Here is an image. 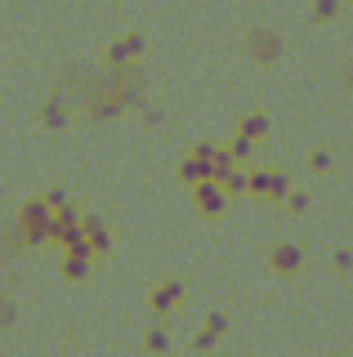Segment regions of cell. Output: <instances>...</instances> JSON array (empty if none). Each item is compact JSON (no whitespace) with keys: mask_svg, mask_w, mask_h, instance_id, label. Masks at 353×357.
Here are the masks:
<instances>
[{"mask_svg":"<svg viewBox=\"0 0 353 357\" xmlns=\"http://www.w3.org/2000/svg\"><path fill=\"white\" fill-rule=\"evenodd\" d=\"M278 264L282 268H295V264H300V255H295V250H278Z\"/></svg>","mask_w":353,"mask_h":357,"instance_id":"6da1fadb","label":"cell"}]
</instances>
